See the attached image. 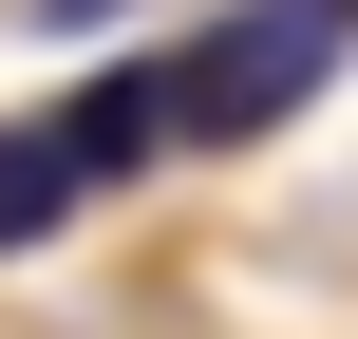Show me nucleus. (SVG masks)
Instances as JSON below:
<instances>
[{"mask_svg": "<svg viewBox=\"0 0 358 339\" xmlns=\"http://www.w3.org/2000/svg\"><path fill=\"white\" fill-rule=\"evenodd\" d=\"M340 19H358V0H340Z\"/></svg>", "mask_w": 358, "mask_h": 339, "instance_id": "nucleus-4", "label": "nucleus"}, {"mask_svg": "<svg viewBox=\"0 0 358 339\" xmlns=\"http://www.w3.org/2000/svg\"><path fill=\"white\" fill-rule=\"evenodd\" d=\"M151 151H170V132H151V57H132V75H94V94H57L38 132H0V264H19V245H57V226H76L113 170H151Z\"/></svg>", "mask_w": 358, "mask_h": 339, "instance_id": "nucleus-2", "label": "nucleus"}, {"mask_svg": "<svg viewBox=\"0 0 358 339\" xmlns=\"http://www.w3.org/2000/svg\"><path fill=\"white\" fill-rule=\"evenodd\" d=\"M321 75H340V0H245V19H208V38L151 57V132H170V151H208V132H283Z\"/></svg>", "mask_w": 358, "mask_h": 339, "instance_id": "nucleus-1", "label": "nucleus"}, {"mask_svg": "<svg viewBox=\"0 0 358 339\" xmlns=\"http://www.w3.org/2000/svg\"><path fill=\"white\" fill-rule=\"evenodd\" d=\"M38 19H57V38H76V19H113V0H38Z\"/></svg>", "mask_w": 358, "mask_h": 339, "instance_id": "nucleus-3", "label": "nucleus"}]
</instances>
